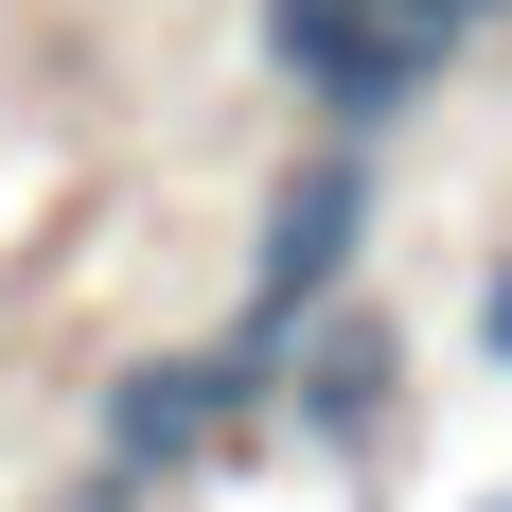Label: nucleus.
<instances>
[{
    "mask_svg": "<svg viewBox=\"0 0 512 512\" xmlns=\"http://www.w3.org/2000/svg\"><path fill=\"white\" fill-rule=\"evenodd\" d=\"M371 230H389V142L301 124V142L265 159V212H248V265H230V318H212V336L283 354L301 318H336V301L371 283Z\"/></svg>",
    "mask_w": 512,
    "mask_h": 512,
    "instance_id": "f257e3e1",
    "label": "nucleus"
},
{
    "mask_svg": "<svg viewBox=\"0 0 512 512\" xmlns=\"http://www.w3.org/2000/svg\"><path fill=\"white\" fill-rule=\"evenodd\" d=\"M265 442V354L248 336H159V354L89 371V495H177V477H230Z\"/></svg>",
    "mask_w": 512,
    "mask_h": 512,
    "instance_id": "f03ea898",
    "label": "nucleus"
},
{
    "mask_svg": "<svg viewBox=\"0 0 512 512\" xmlns=\"http://www.w3.org/2000/svg\"><path fill=\"white\" fill-rule=\"evenodd\" d=\"M248 53H265V89L301 106V124H336V142H389L460 71V36L424 0H248Z\"/></svg>",
    "mask_w": 512,
    "mask_h": 512,
    "instance_id": "7ed1b4c3",
    "label": "nucleus"
},
{
    "mask_svg": "<svg viewBox=\"0 0 512 512\" xmlns=\"http://www.w3.org/2000/svg\"><path fill=\"white\" fill-rule=\"evenodd\" d=\"M265 424H301L318 460H354V442H389V424H407V336H389V301H371V283L265 354Z\"/></svg>",
    "mask_w": 512,
    "mask_h": 512,
    "instance_id": "20e7f679",
    "label": "nucleus"
},
{
    "mask_svg": "<svg viewBox=\"0 0 512 512\" xmlns=\"http://www.w3.org/2000/svg\"><path fill=\"white\" fill-rule=\"evenodd\" d=\"M460 336H477V371H512V248L477 265V318H460Z\"/></svg>",
    "mask_w": 512,
    "mask_h": 512,
    "instance_id": "39448f33",
    "label": "nucleus"
},
{
    "mask_svg": "<svg viewBox=\"0 0 512 512\" xmlns=\"http://www.w3.org/2000/svg\"><path fill=\"white\" fill-rule=\"evenodd\" d=\"M424 18H442L460 53H477V36H512V0H424Z\"/></svg>",
    "mask_w": 512,
    "mask_h": 512,
    "instance_id": "423d86ee",
    "label": "nucleus"
},
{
    "mask_svg": "<svg viewBox=\"0 0 512 512\" xmlns=\"http://www.w3.org/2000/svg\"><path fill=\"white\" fill-rule=\"evenodd\" d=\"M71 512H106V495H71Z\"/></svg>",
    "mask_w": 512,
    "mask_h": 512,
    "instance_id": "0eeeda50",
    "label": "nucleus"
}]
</instances>
